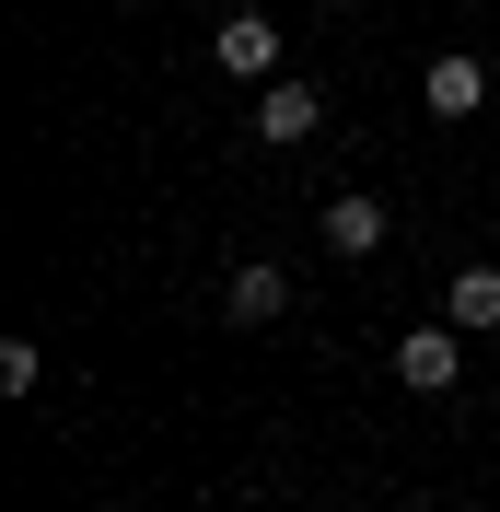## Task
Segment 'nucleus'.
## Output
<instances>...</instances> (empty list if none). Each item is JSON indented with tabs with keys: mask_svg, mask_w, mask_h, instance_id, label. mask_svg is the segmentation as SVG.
Listing matches in <instances>:
<instances>
[{
	"mask_svg": "<svg viewBox=\"0 0 500 512\" xmlns=\"http://www.w3.org/2000/svg\"><path fill=\"white\" fill-rule=\"evenodd\" d=\"M396 384H407V396H454V384H466V326H454V315L407 326V338H396Z\"/></svg>",
	"mask_w": 500,
	"mask_h": 512,
	"instance_id": "f257e3e1",
	"label": "nucleus"
},
{
	"mask_svg": "<svg viewBox=\"0 0 500 512\" xmlns=\"http://www.w3.org/2000/svg\"><path fill=\"white\" fill-rule=\"evenodd\" d=\"M314 128H326V94H314V82H256V140H268V152H303Z\"/></svg>",
	"mask_w": 500,
	"mask_h": 512,
	"instance_id": "f03ea898",
	"label": "nucleus"
},
{
	"mask_svg": "<svg viewBox=\"0 0 500 512\" xmlns=\"http://www.w3.org/2000/svg\"><path fill=\"white\" fill-rule=\"evenodd\" d=\"M314 233H326V256H338V268H361V256H384V198L338 187L326 210H314Z\"/></svg>",
	"mask_w": 500,
	"mask_h": 512,
	"instance_id": "7ed1b4c3",
	"label": "nucleus"
},
{
	"mask_svg": "<svg viewBox=\"0 0 500 512\" xmlns=\"http://www.w3.org/2000/svg\"><path fill=\"white\" fill-rule=\"evenodd\" d=\"M419 105H431V117H477V105H489V59H466V47H442V59L419 70Z\"/></svg>",
	"mask_w": 500,
	"mask_h": 512,
	"instance_id": "423d86ee",
	"label": "nucleus"
},
{
	"mask_svg": "<svg viewBox=\"0 0 500 512\" xmlns=\"http://www.w3.org/2000/svg\"><path fill=\"white\" fill-rule=\"evenodd\" d=\"M210 59L233 70V82H280V24H268V12H233V24L210 35Z\"/></svg>",
	"mask_w": 500,
	"mask_h": 512,
	"instance_id": "39448f33",
	"label": "nucleus"
},
{
	"mask_svg": "<svg viewBox=\"0 0 500 512\" xmlns=\"http://www.w3.org/2000/svg\"><path fill=\"white\" fill-rule=\"evenodd\" d=\"M221 315H233V326H280L291 315V268H280V256H245V268L221 280Z\"/></svg>",
	"mask_w": 500,
	"mask_h": 512,
	"instance_id": "20e7f679",
	"label": "nucleus"
},
{
	"mask_svg": "<svg viewBox=\"0 0 500 512\" xmlns=\"http://www.w3.org/2000/svg\"><path fill=\"white\" fill-rule=\"evenodd\" d=\"M326 12H361V0H326Z\"/></svg>",
	"mask_w": 500,
	"mask_h": 512,
	"instance_id": "1a4fd4ad",
	"label": "nucleus"
},
{
	"mask_svg": "<svg viewBox=\"0 0 500 512\" xmlns=\"http://www.w3.org/2000/svg\"><path fill=\"white\" fill-rule=\"evenodd\" d=\"M442 315L466 326V338H489V326H500V268H489V256H466V268L442 280Z\"/></svg>",
	"mask_w": 500,
	"mask_h": 512,
	"instance_id": "0eeeda50",
	"label": "nucleus"
},
{
	"mask_svg": "<svg viewBox=\"0 0 500 512\" xmlns=\"http://www.w3.org/2000/svg\"><path fill=\"white\" fill-rule=\"evenodd\" d=\"M35 384H47V350L35 338H0V396H35Z\"/></svg>",
	"mask_w": 500,
	"mask_h": 512,
	"instance_id": "6e6552de",
	"label": "nucleus"
}]
</instances>
